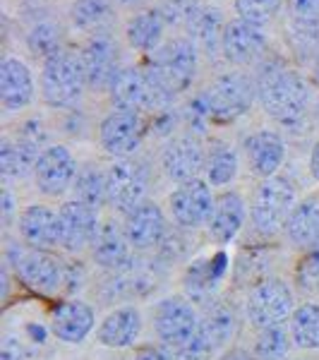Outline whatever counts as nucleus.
<instances>
[{"label":"nucleus","mask_w":319,"mask_h":360,"mask_svg":"<svg viewBox=\"0 0 319 360\" xmlns=\"http://www.w3.org/2000/svg\"><path fill=\"white\" fill-rule=\"evenodd\" d=\"M254 84H257L259 103L271 120L283 127L303 123L312 101V91L298 70H291L283 63H274L257 75Z\"/></svg>","instance_id":"obj_1"},{"label":"nucleus","mask_w":319,"mask_h":360,"mask_svg":"<svg viewBox=\"0 0 319 360\" xmlns=\"http://www.w3.org/2000/svg\"><path fill=\"white\" fill-rule=\"evenodd\" d=\"M144 70L152 77L161 98L171 103L178 94L193 86L197 70H200V49L185 37L171 39L156 53H152V63Z\"/></svg>","instance_id":"obj_2"},{"label":"nucleus","mask_w":319,"mask_h":360,"mask_svg":"<svg viewBox=\"0 0 319 360\" xmlns=\"http://www.w3.org/2000/svg\"><path fill=\"white\" fill-rule=\"evenodd\" d=\"M298 205L295 185L283 176H271L257 183L250 200V221L259 236L274 238L283 233Z\"/></svg>","instance_id":"obj_3"},{"label":"nucleus","mask_w":319,"mask_h":360,"mask_svg":"<svg viewBox=\"0 0 319 360\" xmlns=\"http://www.w3.org/2000/svg\"><path fill=\"white\" fill-rule=\"evenodd\" d=\"M86 72L82 56L63 49L41 65V98L51 108H72L79 103L86 89Z\"/></svg>","instance_id":"obj_4"},{"label":"nucleus","mask_w":319,"mask_h":360,"mask_svg":"<svg viewBox=\"0 0 319 360\" xmlns=\"http://www.w3.org/2000/svg\"><path fill=\"white\" fill-rule=\"evenodd\" d=\"M254 98H257V84L242 72H226L216 77L211 84L197 96L200 106L204 108L209 120L219 123H233L250 113Z\"/></svg>","instance_id":"obj_5"},{"label":"nucleus","mask_w":319,"mask_h":360,"mask_svg":"<svg viewBox=\"0 0 319 360\" xmlns=\"http://www.w3.org/2000/svg\"><path fill=\"white\" fill-rule=\"evenodd\" d=\"M295 307L293 286L281 276H264L247 288L245 319L254 329L288 324Z\"/></svg>","instance_id":"obj_6"},{"label":"nucleus","mask_w":319,"mask_h":360,"mask_svg":"<svg viewBox=\"0 0 319 360\" xmlns=\"http://www.w3.org/2000/svg\"><path fill=\"white\" fill-rule=\"evenodd\" d=\"M152 327L159 344L173 353L202 332V310L188 295H166L152 307Z\"/></svg>","instance_id":"obj_7"},{"label":"nucleus","mask_w":319,"mask_h":360,"mask_svg":"<svg viewBox=\"0 0 319 360\" xmlns=\"http://www.w3.org/2000/svg\"><path fill=\"white\" fill-rule=\"evenodd\" d=\"M8 264L15 269V276L32 291L41 295H56L65 291L67 262L58 257L53 250H37L27 245L15 248V259Z\"/></svg>","instance_id":"obj_8"},{"label":"nucleus","mask_w":319,"mask_h":360,"mask_svg":"<svg viewBox=\"0 0 319 360\" xmlns=\"http://www.w3.org/2000/svg\"><path fill=\"white\" fill-rule=\"evenodd\" d=\"M149 190V168L144 161L135 159H113L106 166V193L108 207L118 214L132 212L137 205L147 200Z\"/></svg>","instance_id":"obj_9"},{"label":"nucleus","mask_w":319,"mask_h":360,"mask_svg":"<svg viewBox=\"0 0 319 360\" xmlns=\"http://www.w3.org/2000/svg\"><path fill=\"white\" fill-rule=\"evenodd\" d=\"M214 200H216L214 188L204 178L190 180V183L176 185V190L168 195V214L178 229L197 231L207 226L214 209Z\"/></svg>","instance_id":"obj_10"},{"label":"nucleus","mask_w":319,"mask_h":360,"mask_svg":"<svg viewBox=\"0 0 319 360\" xmlns=\"http://www.w3.org/2000/svg\"><path fill=\"white\" fill-rule=\"evenodd\" d=\"M204 164L207 147L193 132L171 137L164 144V149H161V171L176 185L204 178Z\"/></svg>","instance_id":"obj_11"},{"label":"nucleus","mask_w":319,"mask_h":360,"mask_svg":"<svg viewBox=\"0 0 319 360\" xmlns=\"http://www.w3.org/2000/svg\"><path fill=\"white\" fill-rule=\"evenodd\" d=\"M144 132H147V125H144L142 113L113 108L98 123V144L113 159H130L142 147Z\"/></svg>","instance_id":"obj_12"},{"label":"nucleus","mask_w":319,"mask_h":360,"mask_svg":"<svg viewBox=\"0 0 319 360\" xmlns=\"http://www.w3.org/2000/svg\"><path fill=\"white\" fill-rule=\"evenodd\" d=\"M79 164L65 144H48L34 168V183L46 197H63L72 190Z\"/></svg>","instance_id":"obj_13"},{"label":"nucleus","mask_w":319,"mask_h":360,"mask_svg":"<svg viewBox=\"0 0 319 360\" xmlns=\"http://www.w3.org/2000/svg\"><path fill=\"white\" fill-rule=\"evenodd\" d=\"M82 63L86 72V84L96 91H111L115 77L120 75V49L118 41L106 32L91 34L82 49Z\"/></svg>","instance_id":"obj_14"},{"label":"nucleus","mask_w":319,"mask_h":360,"mask_svg":"<svg viewBox=\"0 0 319 360\" xmlns=\"http://www.w3.org/2000/svg\"><path fill=\"white\" fill-rule=\"evenodd\" d=\"M58 217H60V248L65 252L79 255L84 250H91L101 226L98 209L77 200H67L58 207Z\"/></svg>","instance_id":"obj_15"},{"label":"nucleus","mask_w":319,"mask_h":360,"mask_svg":"<svg viewBox=\"0 0 319 360\" xmlns=\"http://www.w3.org/2000/svg\"><path fill=\"white\" fill-rule=\"evenodd\" d=\"M123 229L132 250L147 252V250H156L166 243L168 217L159 202L144 200L142 205H137L123 217Z\"/></svg>","instance_id":"obj_16"},{"label":"nucleus","mask_w":319,"mask_h":360,"mask_svg":"<svg viewBox=\"0 0 319 360\" xmlns=\"http://www.w3.org/2000/svg\"><path fill=\"white\" fill-rule=\"evenodd\" d=\"M111 101L113 108L135 111V113L154 111V108L166 106V101L156 91L147 70H139V68L120 70V75L115 77V82L111 86Z\"/></svg>","instance_id":"obj_17"},{"label":"nucleus","mask_w":319,"mask_h":360,"mask_svg":"<svg viewBox=\"0 0 319 360\" xmlns=\"http://www.w3.org/2000/svg\"><path fill=\"white\" fill-rule=\"evenodd\" d=\"M250 217L247 200L237 190H221L214 200L211 217L207 221V233L216 245H230L242 233Z\"/></svg>","instance_id":"obj_18"},{"label":"nucleus","mask_w":319,"mask_h":360,"mask_svg":"<svg viewBox=\"0 0 319 360\" xmlns=\"http://www.w3.org/2000/svg\"><path fill=\"white\" fill-rule=\"evenodd\" d=\"M17 236L27 248L56 250L60 248V217L58 209L32 202L17 214Z\"/></svg>","instance_id":"obj_19"},{"label":"nucleus","mask_w":319,"mask_h":360,"mask_svg":"<svg viewBox=\"0 0 319 360\" xmlns=\"http://www.w3.org/2000/svg\"><path fill=\"white\" fill-rule=\"evenodd\" d=\"M48 329L58 341L77 346L89 339L91 332L96 329V312H94V307L89 303H84V300L67 298L53 307Z\"/></svg>","instance_id":"obj_20"},{"label":"nucleus","mask_w":319,"mask_h":360,"mask_svg":"<svg viewBox=\"0 0 319 360\" xmlns=\"http://www.w3.org/2000/svg\"><path fill=\"white\" fill-rule=\"evenodd\" d=\"M286 142L278 135L276 130L262 127V130H254L252 135L245 137L242 142V154H245L247 168H250L252 176L259 180L278 176L283 161H286Z\"/></svg>","instance_id":"obj_21"},{"label":"nucleus","mask_w":319,"mask_h":360,"mask_svg":"<svg viewBox=\"0 0 319 360\" xmlns=\"http://www.w3.org/2000/svg\"><path fill=\"white\" fill-rule=\"evenodd\" d=\"M266 39L264 27H257L245 20H230L223 32L221 53L230 65H252L266 53Z\"/></svg>","instance_id":"obj_22"},{"label":"nucleus","mask_w":319,"mask_h":360,"mask_svg":"<svg viewBox=\"0 0 319 360\" xmlns=\"http://www.w3.org/2000/svg\"><path fill=\"white\" fill-rule=\"evenodd\" d=\"M142 329H144L142 310L135 305H120L113 307L98 322L96 341L103 348H111V351H125V348H132L137 344L139 336H142Z\"/></svg>","instance_id":"obj_23"},{"label":"nucleus","mask_w":319,"mask_h":360,"mask_svg":"<svg viewBox=\"0 0 319 360\" xmlns=\"http://www.w3.org/2000/svg\"><path fill=\"white\" fill-rule=\"evenodd\" d=\"M37 96V82L25 60L5 58L0 63V103L8 113H20L32 106Z\"/></svg>","instance_id":"obj_24"},{"label":"nucleus","mask_w":319,"mask_h":360,"mask_svg":"<svg viewBox=\"0 0 319 360\" xmlns=\"http://www.w3.org/2000/svg\"><path fill=\"white\" fill-rule=\"evenodd\" d=\"M226 271H228V257H226V252H216L211 257L195 259L183 276L188 298L193 303H204V305L211 303L214 293H216L219 283L223 281Z\"/></svg>","instance_id":"obj_25"},{"label":"nucleus","mask_w":319,"mask_h":360,"mask_svg":"<svg viewBox=\"0 0 319 360\" xmlns=\"http://www.w3.org/2000/svg\"><path fill=\"white\" fill-rule=\"evenodd\" d=\"M91 257L101 269L123 271L132 262V245L125 236L123 224H115L113 219H106L98 226V233L91 245Z\"/></svg>","instance_id":"obj_26"},{"label":"nucleus","mask_w":319,"mask_h":360,"mask_svg":"<svg viewBox=\"0 0 319 360\" xmlns=\"http://www.w3.org/2000/svg\"><path fill=\"white\" fill-rule=\"evenodd\" d=\"M168 22L164 20L159 8L139 10L127 20L125 25V41L130 49L139 51V53H156L164 46Z\"/></svg>","instance_id":"obj_27"},{"label":"nucleus","mask_w":319,"mask_h":360,"mask_svg":"<svg viewBox=\"0 0 319 360\" xmlns=\"http://www.w3.org/2000/svg\"><path fill=\"white\" fill-rule=\"evenodd\" d=\"M283 233L300 250L319 245V190L298 200Z\"/></svg>","instance_id":"obj_28"},{"label":"nucleus","mask_w":319,"mask_h":360,"mask_svg":"<svg viewBox=\"0 0 319 360\" xmlns=\"http://www.w3.org/2000/svg\"><path fill=\"white\" fill-rule=\"evenodd\" d=\"M228 22L223 20V13L214 5H202L195 13L193 20L188 22V32H190V41L204 56L214 58L221 51L223 44V32Z\"/></svg>","instance_id":"obj_29"},{"label":"nucleus","mask_w":319,"mask_h":360,"mask_svg":"<svg viewBox=\"0 0 319 360\" xmlns=\"http://www.w3.org/2000/svg\"><path fill=\"white\" fill-rule=\"evenodd\" d=\"M240 173V156L237 149L226 139H211L207 147L204 180L211 188H228Z\"/></svg>","instance_id":"obj_30"},{"label":"nucleus","mask_w":319,"mask_h":360,"mask_svg":"<svg viewBox=\"0 0 319 360\" xmlns=\"http://www.w3.org/2000/svg\"><path fill=\"white\" fill-rule=\"evenodd\" d=\"M237 324H240L237 312L233 310V305L223 303V300H211L202 310V327L219 353L230 348V341L237 334Z\"/></svg>","instance_id":"obj_31"},{"label":"nucleus","mask_w":319,"mask_h":360,"mask_svg":"<svg viewBox=\"0 0 319 360\" xmlns=\"http://www.w3.org/2000/svg\"><path fill=\"white\" fill-rule=\"evenodd\" d=\"M288 332L298 351H319V303L305 300L295 307L288 319Z\"/></svg>","instance_id":"obj_32"},{"label":"nucleus","mask_w":319,"mask_h":360,"mask_svg":"<svg viewBox=\"0 0 319 360\" xmlns=\"http://www.w3.org/2000/svg\"><path fill=\"white\" fill-rule=\"evenodd\" d=\"M72 200L84 202V205L101 209L108 207V193H106V168L98 164H84L79 166L77 178L72 185Z\"/></svg>","instance_id":"obj_33"},{"label":"nucleus","mask_w":319,"mask_h":360,"mask_svg":"<svg viewBox=\"0 0 319 360\" xmlns=\"http://www.w3.org/2000/svg\"><path fill=\"white\" fill-rule=\"evenodd\" d=\"M37 161L39 156L22 147L17 139L3 137V142H0V173L5 180H25L34 176Z\"/></svg>","instance_id":"obj_34"},{"label":"nucleus","mask_w":319,"mask_h":360,"mask_svg":"<svg viewBox=\"0 0 319 360\" xmlns=\"http://www.w3.org/2000/svg\"><path fill=\"white\" fill-rule=\"evenodd\" d=\"M291 348L295 346H293L291 332H288V324H276V327L257 329L252 353L257 360H288Z\"/></svg>","instance_id":"obj_35"},{"label":"nucleus","mask_w":319,"mask_h":360,"mask_svg":"<svg viewBox=\"0 0 319 360\" xmlns=\"http://www.w3.org/2000/svg\"><path fill=\"white\" fill-rule=\"evenodd\" d=\"M111 17L113 8L108 0H74L70 8V20H72L74 29H82V32L98 34L111 22Z\"/></svg>","instance_id":"obj_36"},{"label":"nucleus","mask_w":319,"mask_h":360,"mask_svg":"<svg viewBox=\"0 0 319 360\" xmlns=\"http://www.w3.org/2000/svg\"><path fill=\"white\" fill-rule=\"evenodd\" d=\"M27 46L34 56H41L44 60L63 51V27L58 22L44 20L37 22L27 34Z\"/></svg>","instance_id":"obj_37"},{"label":"nucleus","mask_w":319,"mask_h":360,"mask_svg":"<svg viewBox=\"0 0 319 360\" xmlns=\"http://www.w3.org/2000/svg\"><path fill=\"white\" fill-rule=\"evenodd\" d=\"M288 41L300 58L319 56V22L291 20L288 25Z\"/></svg>","instance_id":"obj_38"},{"label":"nucleus","mask_w":319,"mask_h":360,"mask_svg":"<svg viewBox=\"0 0 319 360\" xmlns=\"http://www.w3.org/2000/svg\"><path fill=\"white\" fill-rule=\"evenodd\" d=\"M283 8V0H235V13L240 20L257 27L269 25Z\"/></svg>","instance_id":"obj_39"},{"label":"nucleus","mask_w":319,"mask_h":360,"mask_svg":"<svg viewBox=\"0 0 319 360\" xmlns=\"http://www.w3.org/2000/svg\"><path fill=\"white\" fill-rule=\"evenodd\" d=\"M295 283L300 291H319V245L305 250L295 266Z\"/></svg>","instance_id":"obj_40"},{"label":"nucleus","mask_w":319,"mask_h":360,"mask_svg":"<svg viewBox=\"0 0 319 360\" xmlns=\"http://www.w3.org/2000/svg\"><path fill=\"white\" fill-rule=\"evenodd\" d=\"M200 0H161L159 10L168 25H188L200 10Z\"/></svg>","instance_id":"obj_41"},{"label":"nucleus","mask_w":319,"mask_h":360,"mask_svg":"<svg viewBox=\"0 0 319 360\" xmlns=\"http://www.w3.org/2000/svg\"><path fill=\"white\" fill-rule=\"evenodd\" d=\"M15 139L22 144V147H27L29 152H34L37 156H41L44 149L48 147V132H46L41 120H37V118L27 120V123L20 127V135H17Z\"/></svg>","instance_id":"obj_42"},{"label":"nucleus","mask_w":319,"mask_h":360,"mask_svg":"<svg viewBox=\"0 0 319 360\" xmlns=\"http://www.w3.org/2000/svg\"><path fill=\"white\" fill-rule=\"evenodd\" d=\"M0 358L3 360H29L32 358V351H29L27 341H22L20 336H5L3 344H0Z\"/></svg>","instance_id":"obj_43"},{"label":"nucleus","mask_w":319,"mask_h":360,"mask_svg":"<svg viewBox=\"0 0 319 360\" xmlns=\"http://www.w3.org/2000/svg\"><path fill=\"white\" fill-rule=\"evenodd\" d=\"M291 20L319 22V0H288Z\"/></svg>","instance_id":"obj_44"},{"label":"nucleus","mask_w":319,"mask_h":360,"mask_svg":"<svg viewBox=\"0 0 319 360\" xmlns=\"http://www.w3.org/2000/svg\"><path fill=\"white\" fill-rule=\"evenodd\" d=\"M132 360H176L173 353L168 351L166 346L161 344H147V346H139L135 351V358Z\"/></svg>","instance_id":"obj_45"},{"label":"nucleus","mask_w":319,"mask_h":360,"mask_svg":"<svg viewBox=\"0 0 319 360\" xmlns=\"http://www.w3.org/2000/svg\"><path fill=\"white\" fill-rule=\"evenodd\" d=\"M216 360H257V358H254V353L250 351V348L230 346V348H226L223 353H219Z\"/></svg>","instance_id":"obj_46"},{"label":"nucleus","mask_w":319,"mask_h":360,"mask_svg":"<svg viewBox=\"0 0 319 360\" xmlns=\"http://www.w3.org/2000/svg\"><path fill=\"white\" fill-rule=\"evenodd\" d=\"M0 207H3V221L5 224H10L15 214H20L15 209V197H13V193H10V188L3 190V202H0Z\"/></svg>","instance_id":"obj_47"},{"label":"nucleus","mask_w":319,"mask_h":360,"mask_svg":"<svg viewBox=\"0 0 319 360\" xmlns=\"http://www.w3.org/2000/svg\"><path fill=\"white\" fill-rule=\"evenodd\" d=\"M310 176L319 183V139L312 144V152H310Z\"/></svg>","instance_id":"obj_48"},{"label":"nucleus","mask_w":319,"mask_h":360,"mask_svg":"<svg viewBox=\"0 0 319 360\" xmlns=\"http://www.w3.org/2000/svg\"><path fill=\"white\" fill-rule=\"evenodd\" d=\"M123 8H139V5L144 3V0H118Z\"/></svg>","instance_id":"obj_49"},{"label":"nucleus","mask_w":319,"mask_h":360,"mask_svg":"<svg viewBox=\"0 0 319 360\" xmlns=\"http://www.w3.org/2000/svg\"><path fill=\"white\" fill-rule=\"evenodd\" d=\"M312 72H315V82L319 84V56L315 58V63H312Z\"/></svg>","instance_id":"obj_50"},{"label":"nucleus","mask_w":319,"mask_h":360,"mask_svg":"<svg viewBox=\"0 0 319 360\" xmlns=\"http://www.w3.org/2000/svg\"><path fill=\"white\" fill-rule=\"evenodd\" d=\"M315 113H317V120H319V98H317V106H315Z\"/></svg>","instance_id":"obj_51"}]
</instances>
